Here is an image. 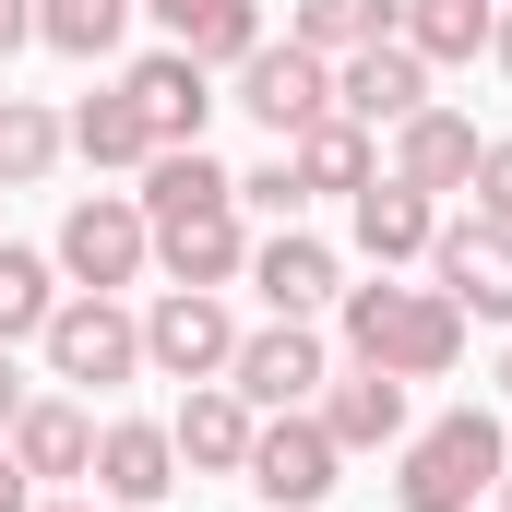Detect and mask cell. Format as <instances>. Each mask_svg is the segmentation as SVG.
Returning a JSON list of instances; mask_svg holds the SVG:
<instances>
[{"label": "cell", "instance_id": "d6a6232c", "mask_svg": "<svg viewBox=\"0 0 512 512\" xmlns=\"http://www.w3.org/2000/svg\"><path fill=\"white\" fill-rule=\"evenodd\" d=\"M24 417V370H12V346H0V429Z\"/></svg>", "mask_w": 512, "mask_h": 512}, {"label": "cell", "instance_id": "7402d4cb", "mask_svg": "<svg viewBox=\"0 0 512 512\" xmlns=\"http://www.w3.org/2000/svg\"><path fill=\"white\" fill-rule=\"evenodd\" d=\"M489 24H501V0H405V12H393V36H405L429 72H441V60H477Z\"/></svg>", "mask_w": 512, "mask_h": 512}, {"label": "cell", "instance_id": "484cf974", "mask_svg": "<svg viewBox=\"0 0 512 512\" xmlns=\"http://www.w3.org/2000/svg\"><path fill=\"white\" fill-rule=\"evenodd\" d=\"M60 143H72V131L48 120L36 96H0V191H36V179L60 167Z\"/></svg>", "mask_w": 512, "mask_h": 512}, {"label": "cell", "instance_id": "d590c367", "mask_svg": "<svg viewBox=\"0 0 512 512\" xmlns=\"http://www.w3.org/2000/svg\"><path fill=\"white\" fill-rule=\"evenodd\" d=\"M501 501H512V465H501Z\"/></svg>", "mask_w": 512, "mask_h": 512}, {"label": "cell", "instance_id": "7c38bea8", "mask_svg": "<svg viewBox=\"0 0 512 512\" xmlns=\"http://www.w3.org/2000/svg\"><path fill=\"white\" fill-rule=\"evenodd\" d=\"M96 489H108V512H155L179 489V441L155 417H108L96 429Z\"/></svg>", "mask_w": 512, "mask_h": 512}, {"label": "cell", "instance_id": "5bb4252c", "mask_svg": "<svg viewBox=\"0 0 512 512\" xmlns=\"http://www.w3.org/2000/svg\"><path fill=\"white\" fill-rule=\"evenodd\" d=\"M120 84H131V108H143V131H155V143H203V120H215V84H203V60H191V48L131 60Z\"/></svg>", "mask_w": 512, "mask_h": 512}, {"label": "cell", "instance_id": "ffe728a7", "mask_svg": "<svg viewBox=\"0 0 512 512\" xmlns=\"http://www.w3.org/2000/svg\"><path fill=\"white\" fill-rule=\"evenodd\" d=\"M286 167H298V203H310V191H346V203H358L382 155H370V131H358L346 108H334V120H310L298 143H286Z\"/></svg>", "mask_w": 512, "mask_h": 512}, {"label": "cell", "instance_id": "f546056e", "mask_svg": "<svg viewBox=\"0 0 512 512\" xmlns=\"http://www.w3.org/2000/svg\"><path fill=\"white\" fill-rule=\"evenodd\" d=\"M239 203H262V215H298V167H286V155H262L251 179H239Z\"/></svg>", "mask_w": 512, "mask_h": 512}, {"label": "cell", "instance_id": "d4e9b609", "mask_svg": "<svg viewBox=\"0 0 512 512\" xmlns=\"http://www.w3.org/2000/svg\"><path fill=\"white\" fill-rule=\"evenodd\" d=\"M48 310H60V262H48V251H12V239H0V346L48 334Z\"/></svg>", "mask_w": 512, "mask_h": 512}, {"label": "cell", "instance_id": "f1b7e54d", "mask_svg": "<svg viewBox=\"0 0 512 512\" xmlns=\"http://www.w3.org/2000/svg\"><path fill=\"white\" fill-rule=\"evenodd\" d=\"M465 191H477V215H489V227H512V143L477 155V179H465Z\"/></svg>", "mask_w": 512, "mask_h": 512}, {"label": "cell", "instance_id": "4316f807", "mask_svg": "<svg viewBox=\"0 0 512 512\" xmlns=\"http://www.w3.org/2000/svg\"><path fill=\"white\" fill-rule=\"evenodd\" d=\"M393 12L405 0H298V48H322V60H346V48H382Z\"/></svg>", "mask_w": 512, "mask_h": 512}, {"label": "cell", "instance_id": "3957f363", "mask_svg": "<svg viewBox=\"0 0 512 512\" xmlns=\"http://www.w3.org/2000/svg\"><path fill=\"white\" fill-rule=\"evenodd\" d=\"M48 262H60L84 298H120L131 274L155 262V227H143V203H131V191H84V203L60 215V251H48Z\"/></svg>", "mask_w": 512, "mask_h": 512}, {"label": "cell", "instance_id": "603a6c76", "mask_svg": "<svg viewBox=\"0 0 512 512\" xmlns=\"http://www.w3.org/2000/svg\"><path fill=\"white\" fill-rule=\"evenodd\" d=\"M60 131H72V155H84V167H143V155H155V131H143V108H131V84L84 96Z\"/></svg>", "mask_w": 512, "mask_h": 512}, {"label": "cell", "instance_id": "7a4b0ae2", "mask_svg": "<svg viewBox=\"0 0 512 512\" xmlns=\"http://www.w3.org/2000/svg\"><path fill=\"white\" fill-rule=\"evenodd\" d=\"M501 465H512L501 417H489V405H453V417H429V429L405 441L393 501H405V512H477L489 489H501Z\"/></svg>", "mask_w": 512, "mask_h": 512}, {"label": "cell", "instance_id": "4dcf8cb0", "mask_svg": "<svg viewBox=\"0 0 512 512\" xmlns=\"http://www.w3.org/2000/svg\"><path fill=\"white\" fill-rule=\"evenodd\" d=\"M0 512H36V477L12 465V441H0Z\"/></svg>", "mask_w": 512, "mask_h": 512}, {"label": "cell", "instance_id": "e0dca14e", "mask_svg": "<svg viewBox=\"0 0 512 512\" xmlns=\"http://www.w3.org/2000/svg\"><path fill=\"white\" fill-rule=\"evenodd\" d=\"M251 405H239V393L227 382H191V405H179V417H167V441H179V465H203V477H239V465H251Z\"/></svg>", "mask_w": 512, "mask_h": 512}, {"label": "cell", "instance_id": "277c9868", "mask_svg": "<svg viewBox=\"0 0 512 512\" xmlns=\"http://www.w3.org/2000/svg\"><path fill=\"white\" fill-rule=\"evenodd\" d=\"M36 346H48V382H84V393H108V382L143 370V322H131L120 298H84V286L48 310V334H36Z\"/></svg>", "mask_w": 512, "mask_h": 512}, {"label": "cell", "instance_id": "ba28073f", "mask_svg": "<svg viewBox=\"0 0 512 512\" xmlns=\"http://www.w3.org/2000/svg\"><path fill=\"white\" fill-rule=\"evenodd\" d=\"M429 286H441L465 322H512V227H489V215H453V227L429 239Z\"/></svg>", "mask_w": 512, "mask_h": 512}, {"label": "cell", "instance_id": "2e32d148", "mask_svg": "<svg viewBox=\"0 0 512 512\" xmlns=\"http://www.w3.org/2000/svg\"><path fill=\"white\" fill-rule=\"evenodd\" d=\"M310 417L334 429V453H382V441H405V382H393V370H358V358H346V370L322 382V405H310Z\"/></svg>", "mask_w": 512, "mask_h": 512}, {"label": "cell", "instance_id": "8d00e7d4", "mask_svg": "<svg viewBox=\"0 0 512 512\" xmlns=\"http://www.w3.org/2000/svg\"><path fill=\"white\" fill-rule=\"evenodd\" d=\"M501 393H512V358H501Z\"/></svg>", "mask_w": 512, "mask_h": 512}, {"label": "cell", "instance_id": "4fadbf2b", "mask_svg": "<svg viewBox=\"0 0 512 512\" xmlns=\"http://www.w3.org/2000/svg\"><path fill=\"white\" fill-rule=\"evenodd\" d=\"M131 203H143V227H191V215H227V203H239V179H227L203 143H155Z\"/></svg>", "mask_w": 512, "mask_h": 512}, {"label": "cell", "instance_id": "6da1fadb", "mask_svg": "<svg viewBox=\"0 0 512 512\" xmlns=\"http://www.w3.org/2000/svg\"><path fill=\"white\" fill-rule=\"evenodd\" d=\"M346 358L358 370H393V382H441L453 358H465V310L441 298V286H346Z\"/></svg>", "mask_w": 512, "mask_h": 512}, {"label": "cell", "instance_id": "d6986e66", "mask_svg": "<svg viewBox=\"0 0 512 512\" xmlns=\"http://www.w3.org/2000/svg\"><path fill=\"white\" fill-rule=\"evenodd\" d=\"M429 239H441V203L370 167V191H358V251H370V262L393 274V262H417V251H429Z\"/></svg>", "mask_w": 512, "mask_h": 512}, {"label": "cell", "instance_id": "cb8c5ba5", "mask_svg": "<svg viewBox=\"0 0 512 512\" xmlns=\"http://www.w3.org/2000/svg\"><path fill=\"white\" fill-rule=\"evenodd\" d=\"M131 12H143V0H36V48H60V60H108Z\"/></svg>", "mask_w": 512, "mask_h": 512}, {"label": "cell", "instance_id": "83f0119b", "mask_svg": "<svg viewBox=\"0 0 512 512\" xmlns=\"http://www.w3.org/2000/svg\"><path fill=\"white\" fill-rule=\"evenodd\" d=\"M179 48H191L203 72H215V60L239 72V60H251V48H262V0H203V12L179 24Z\"/></svg>", "mask_w": 512, "mask_h": 512}, {"label": "cell", "instance_id": "ac0fdd59", "mask_svg": "<svg viewBox=\"0 0 512 512\" xmlns=\"http://www.w3.org/2000/svg\"><path fill=\"white\" fill-rule=\"evenodd\" d=\"M251 286H262V310H274V322H310L322 298H346V286H334V251H322V239H298V227H274V239L251 251Z\"/></svg>", "mask_w": 512, "mask_h": 512}, {"label": "cell", "instance_id": "836d02e7", "mask_svg": "<svg viewBox=\"0 0 512 512\" xmlns=\"http://www.w3.org/2000/svg\"><path fill=\"white\" fill-rule=\"evenodd\" d=\"M489 48H501V72H512V0H501V24H489Z\"/></svg>", "mask_w": 512, "mask_h": 512}, {"label": "cell", "instance_id": "30bf717a", "mask_svg": "<svg viewBox=\"0 0 512 512\" xmlns=\"http://www.w3.org/2000/svg\"><path fill=\"white\" fill-rule=\"evenodd\" d=\"M334 108H346L358 131L417 120V108H429V60H417L405 36H382V48H346V60H334Z\"/></svg>", "mask_w": 512, "mask_h": 512}, {"label": "cell", "instance_id": "52a82bcc", "mask_svg": "<svg viewBox=\"0 0 512 512\" xmlns=\"http://www.w3.org/2000/svg\"><path fill=\"white\" fill-rule=\"evenodd\" d=\"M334 465H346L334 429H322L310 405H286V417H262V429H251V465H239V477H251L274 512H310L322 489H334Z\"/></svg>", "mask_w": 512, "mask_h": 512}, {"label": "cell", "instance_id": "e575fe53", "mask_svg": "<svg viewBox=\"0 0 512 512\" xmlns=\"http://www.w3.org/2000/svg\"><path fill=\"white\" fill-rule=\"evenodd\" d=\"M48 512H84V501H48Z\"/></svg>", "mask_w": 512, "mask_h": 512}, {"label": "cell", "instance_id": "1f68e13d", "mask_svg": "<svg viewBox=\"0 0 512 512\" xmlns=\"http://www.w3.org/2000/svg\"><path fill=\"white\" fill-rule=\"evenodd\" d=\"M24 36H36V0H0V60H12Z\"/></svg>", "mask_w": 512, "mask_h": 512}, {"label": "cell", "instance_id": "8992f818", "mask_svg": "<svg viewBox=\"0 0 512 512\" xmlns=\"http://www.w3.org/2000/svg\"><path fill=\"white\" fill-rule=\"evenodd\" d=\"M239 108H251L274 143H298L310 120H334V60H322V48H298V36H286V48L262 36L251 60H239Z\"/></svg>", "mask_w": 512, "mask_h": 512}, {"label": "cell", "instance_id": "5b68a950", "mask_svg": "<svg viewBox=\"0 0 512 512\" xmlns=\"http://www.w3.org/2000/svg\"><path fill=\"white\" fill-rule=\"evenodd\" d=\"M227 358H239V322H227L215 286H167V298L143 310V370H167V382H227Z\"/></svg>", "mask_w": 512, "mask_h": 512}, {"label": "cell", "instance_id": "8fae6325", "mask_svg": "<svg viewBox=\"0 0 512 512\" xmlns=\"http://www.w3.org/2000/svg\"><path fill=\"white\" fill-rule=\"evenodd\" d=\"M477 155H489V131H477V120L417 108V120H393V167H382V179H405V191H429V203H441V191H465V179H477Z\"/></svg>", "mask_w": 512, "mask_h": 512}, {"label": "cell", "instance_id": "9a60e30c", "mask_svg": "<svg viewBox=\"0 0 512 512\" xmlns=\"http://www.w3.org/2000/svg\"><path fill=\"white\" fill-rule=\"evenodd\" d=\"M0 441H12L24 477H96V417H84L72 393H24V417H12Z\"/></svg>", "mask_w": 512, "mask_h": 512}, {"label": "cell", "instance_id": "9c48e42d", "mask_svg": "<svg viewBox=\"0 0 512 512\" xmlns=\"http://www.w3.org/2000/svg\"><path fill=\"white\" fill-rule=\"evenodd\" d=\"M334 382V358H322V334L310 322H262V334H239V358H227V393L239 405H310V393Z\"/></svg>", "mask_w": 512, "mask_h": 512}, {"label": "cell", "instance_id": "44dd1931", "mask_svg": "<svg viewBox=\"0 0 512 512\" xmlns=\"http://www.w3.org/2000/svg\"><path fill=\"white\" fill-rule=\"evenodd\" d=\"M155 262H167L179 286H239V274H251L239 203H227V215H191V227H155Z\"/></svg>", "mask_w": 512, "mask_h": 512}]
</instances>
